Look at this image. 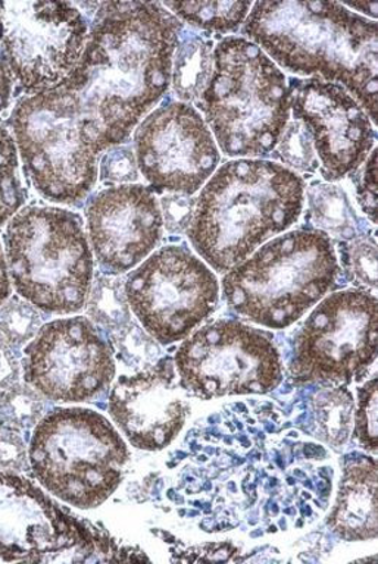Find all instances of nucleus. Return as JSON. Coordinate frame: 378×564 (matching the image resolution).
<instances>
[{"label":"nucleus","instance_id":"f257e3e1","mask_svg":"<svg viewBox=\"0 0 378 564\" xmlns=\"http://www.w3.org/2000/svg\"><path fill=\"white\" fill-rule=\"evenodd\" d=\"M183 29L162 3H98L82 59L58 86L73 97L96 152L126 143L166 95Z\"/></svg>","mask_w":378,"mask_h":564},{"label":"nucleus","instance_id":"58836bf2","mask_svg":"<svg viewBox=\"0 0 378 564\" xmlns=\"http://www.w3.org/2000/svg\"><path fill=\"white\" fill-rule=\"evenodd\" d=\"M318 453L325 454L324 448H316V445H306L305 447V456L307 458L318 457Z\"/></svg>","mask_w":378,"mask_h":564},{"label":"nucleus","instance_id":"c85d7f7f","mask_svg":"<svg viewBox=\"0 0 378 564\" xmlns=\"http://www.w3.org/2000/svg\"><path fill=\"white\" fill-rule=\"evenodd\" d=\"M343 262L347 271L352 272L356 281L363 284L377 286V242L371 236L352 238L343 247Z\"/></svg>","mask_w":378,"mask_h":564},{"label":"nucleus","instance_id":"72a5a7b5","mask_svg":"<svg viewBox=\"0 0 378 564\" xmlns=\"http://www.w3.org/2000/svg\"><path fill=\"white\" fill-rule=\"evenodd\" d=\"M28 460V445L19 430L0 422V470L19 474Z\"/></svg>","mask_w":378,"mask_h":564},{"label":"nucleus","instance_id":"6ab92c4d","mask_svg":"<svg viewBox=\"0 0 378 564\" xmlns=\"http://www.w3.org/2000/svg\"><path fill=\"white\" fill-rule=\"evenodd\" d=\"M327 524L345 541L376 540L377 462L372 457L346 458Z\"/></svg>","mask_w":378,"mask_h":564},{"label":"nucleus","instance_id":"5701e85b","mask_svg":"<svg viewBox=\"0 0 378 564\" xmlns=\"http://www.w3.org/2000/svg\"><path fill=\"white\" fill-rule=\"evenodd\" d=\"M316 435L334 448L342 447L354 431L355 401L345 387L318 392L312 400Z\"/></svg>","mask_w":378,"mask_h":564},{"label":"nucleus","instance_id":"f03ea898","mask_svg":"<svg viewBox=\"0 0 378 564\" xmlns=\"http://www.w3.org/2000/svg\"><path fill=\"white\" fill-rule=\"evenodd\" d=\"M241 33L279 68L341 84L377 122V22L343 3H252Z\"/></svg>","mask_w":378,"mask_h":564},{"label":"nucleus","instance_id":"b1692460","mask_svg":"<svg viewBox=\"0 0 378 564\" xmlns=\"http://www.w3.org/2000/svg\"><path fill=\"white\" fill-rule=\"evenodd\" d=\"M24 202L17 144L10 131L0 126V227L20 210Z\"/></svg>","mask_w":378,"mask_h":564},{"label":"nucleus","instance_id":"a211bd4d","mask_svg":"<svg viewBox=\"0 0 378 564\" xmlns=\"http://www.w3.org/2000/svg\"><path fill=\"white\" fill-rule=\"evenodd\" d=\"M174 360L165 357L133 377H122L109 395V413L122 434L140 449L158 452L173 443L188 414Z\"/></svg>","mask_w":378,"mask_h":564},{"label":"nucleus","instance_id":"473e14b6","mask_svg":"<svg viewBox=\"0 0 378 564\" xmlns=\"http://www.w3.org/2000/svg\"><path fill=\"white\" fill-rule=\"evenodd\" d=\"M196 198L183 196V194L166 193L161 198L162 220L166 231L180 234L191 227L193 214H195Z\"/></svg>","mask_w":378,"mask_h":564},{"label":"nucleus","instance_id":"c9c22d12","mask_svg":"<svg viewBox=\"0 0 378 564\" xmlns=\"http://www.w3.org/2000/svg\"><path fill=\"white\" fill-rule=\"evenodd\" d=\"M12 88H14V83H12L10 66H8L7 61L0 55V112L10 105Z\"/></svg>","mask_w":378,"mask_h":564},{"label":"nucleus","instance_id":"9b49d317","mask_svg":"<svg viewBox=\"0 0 378 564\" xmlns=\"http://www.w3.org/2000/svg\"><path fill=\"white\" fill-rule=\"evenodd\" d=\"M126 297L151 337L182 341L218 306L219 285L208 264L183 245L162 247L127 278Z\"/></svg>","mask_w":378,"mask_h":564},{"label":"nucleus","instance_id":"f8f14e48","mask_svg":"<svg viewBox=\"0 0 378 564\" xmlns=\"http://www.w3.org/2000/svg\"><path fill=\"white\" fill-rule=\"evenodd\" d=\"M89 33L76 3L0 2V43L28 95L58 87L80 62Z\"/></svg>","mask_w":378,"mask_h":564},{"label":"nucleus","instance_id":"dca6fc26","mask_svg":"<svg viewBox=\"0 0 378 564\" xmlns=\"http://www.w3.org/2000/svg\"><path fill=\"white\" fill-rule=\"evenodd\" d=\"M290 110L310 132L321 175L336 183L356 170L372 152L376 130L358 100L341 84L320 78L292 79Z\"/></svg>","mask_w":378,"mask_h":564},{"label":"nucleus","instance_id":"423d86ee","mask_svg":"<svg viewBox=\"0 0 378 564\" xmlns=\"http://www.w3.org/2000/svg\"><path fill=\"white\" fill-rule=\"evenodd\" d=\"M6 247L21 297L54 315L86 306L95 262L80 216L54 206L25 207L8 224Z\"/></svg>","mask_w":378,"mask_h":564},{"label":"nucleus","instance_id":"7ed1b4c3","mask_svg":"<svg viewBox=\"0 0 378 564\" xmlns=\"http://www.w3.org/2000/svg\"><path fill=\"white\" fill-rule=\"evenodd\" d=\"M305 181L268 159H231L214 172L196 198L187 228L197 254L219 273L301 218Z\"/></svg>","mask_w":378,"mask_h":564},{"label":"nucleus","instance_id":"9d476101","mask_svg":"<svg viewBox=\"0 0 378 564\" xmlns=\"http://www.w3.org/2000/svg\"><path fill=\"white\" fill-rule=\"evenodd\" d=\"M180 387L202 400L267 394L279 387V348L263 330L222 319L205 325L180 346L174 359Z\"/></svg>","mask_w":378,"mask_h":564},{"label":"nucleus","instance_id":"f704fd0d","mask_svg":"<svg viewBox=\"0 0 378 564\" xmlns=\"http://www.w3.org/2000/svg\"><path fill=\"white\" fill-rule=\"evenodd\" d=\"M15 346L0 337V391L19 382L21 361Z\"/></svg>","mask_w":378,"mask_h":564},{"label":"nucleus","instance_id":"aec40b11","mask_svg":"<svg viewBox=\"0 0 378 564\" xmlns=\"http://www.w3.org/2000/svg\"><path fill=\"white\" fill-rule=\"evenodd\" d=\"M213 40L183 29L171 65V86L179 101L199 104L214 75Z\"/></svg>","mask_w":378,"mask_h":564},{"label":"nucleus","instance_id":"6e6552de","mask_svg":"<svg viewBox=\"0 0 378 564\" xmlns=\"http://www.w3.org/2000/svg\"><path fill=\"white\" fill-rule=\"evenodd\" d=\"M11 126L34 188L47 200L82 206L98 181L99 153L73 97L61 87L24 97Z\"/></svg>","mask_w":378,"mask_h":564},{"label":"nucleus","instance_id":"a878e982","mask_svg":"<svg viewBox=\"0 0 378 564\" xmlns=\"http://www.w3.org/2000/svg\"><path fill=\"white\" fill-rule=\"evenodd\" d=\"M43 400L41 392L33 387L17 382L15 386L0 391V422L15 430H28L41 422Z\"/></svg>","mask_w":378,"mask_h":564},{"label":"nucleus","instance_id":"ddd939ff","mask_svg":"<svg viewBox=\"0 0 378 564\" xmlns=\"http://www.w3.org/2000/svg\"><path fill=\"white\" fill-rule=\"evenodd\" d=\"M376 357V295L338 291L324 299L299 330L292 375L296 382L350 383Z\"/></svg>","mask_w":378,"mask_h":564},{"label":"nucleus","instance_id":"ea45409f","mask_svg":"<svg viewBox=\"0 0 378 564\" xmlns=\"http://www.w3.org/2000/svg\"><path fill=\"white\" fill-rule=\"evenodd\" d=\"M270 532H276V527H271Z\"/></svg>","mask_w":378,"mask_h":564},{"label":"nucleus","instance_id":"f3484780","mask_svg":"<svg viewBox=\"0 0 378 564\" xmlns=\"http://www.w3.org/2000/svg\"><path fill=\"white\" fill-rule=\"evenodd\" d=\"M86 219L96 260L111 275L138 267L164 231L155 193L142 184L100 189L87 203Z\"/></svg>","mask_w":378,"mask_h":564},{"label":"nucleus","instance_id":"2f4dec72","mask_svg":"<svg viewBox=\"0 0 378 564\" xmlns=\"http://www.w3.org/2000/svg\"><path fill=\"white\" fill-rule=\"evenodd\" d=\"M356 197L360 209L372 224H377V149L355 171Z\"/></svg>","mask_w":378,"mask_h":564},{"label":"nucleus","instance_id":"7c9ffc66","mask_svg":"<svg viewBox=\"0 0 378 564\" xmlns=\"http://www.w3.org/2000/svg\"><path fill=\"white\" fill-rule=\"evenodd\" d=\"M99 174L104 183L118 185L136 183L140 174L133 149L122 144L108 149L100 161Z\"/></svg>","mask_w":378,"mask_h":564},{"label":"nucleus","instance_id":"0eeeda50","mask_svg":"<svg viewBox=\"0 0 378 564\" xmlns=\"http://www.w3.org/2000/svg\"><path fill=\"white\" fill-rule=\"evenodd\" d=\"M129 448L112 423L89 409H55L37 423L29 460L39 482L78 509H95L120 487Z\"/></svg>","mask_w":378,"mask_h":564},{"label":"nucleus","instance_id":"412c9836","mask_svg":"<svg viewBox=\"0 0 378 564\" xmlns=\"http://www.w3.org/2000/svg\"><path fill=\"white\" fill-rule=\"evenodd\" d=\"M162 7L169 9L177 20L208 31V33H237L245 24L252 3L250 2H165Z\"/></svg>","mask_w":378,"mask_h":564},{"label":"nucleus","instance_id":"39448f33","mask_svg":"<svg viewBox=\"0 0 378 564\" xmlns=\"http://www.w3.org/2000/svg\"><path fill=\"white\" fill-rule=\"evenodd\" d=\"M338 272L328 234L296 229L230 269L223 280L224 299L231 311L253 324L284 329L336 285Z\"/></svg>","mask_w":378,"mask_h":564},{"label":"nucleus","instance_id":"c756f323","mask_svg":"<svg viewBox=\"0 0 378 564\" xmlns=\"http://www.w3.org/2000/svg\"><path fill=\"white\" fill-rule=\"evenodd\" d=\"M354 432L360 447L377 453V378L369 379L358 390Z\"/></svg>","mask_w":378,"mask_h":564},{"label":"nucleus","instance_id":"2eb2a0df","mask_svg":"<svg viewBox=\"0 0 378 564\" xmlns=\"http://www.w3.org/2000/svg\"><path fill=\"white\" fill-rule=\"evenodd\" d=\"M23 365L29 386L61 403L95 399L116 377L111 347L86 317L43 325L25 348Z\"/></svg>","mask_w":378,"mask_h":564},{"label":"nucleus","instance_id":"e433bc0d","mask_svg":"<svg viewBox=\"0 0 378 564\" xmlns=\"http://www.w3.org/2000/svg\"><path fill=\"white\" fill-rule=\"evenodd\" d=\"M11 294V281L8 275V267L6 256H3L2 247H0V304L6 302Z\"/></svg>","mask_w":378,"mask_h":564},{"label":"nucleus","instance_id":"4468645a","mask_svg":"<svg viewBox=\"0 0 378 564\" xmlns=\"http://www.w3.org/2000/svg\"><path fill=\"white\" fill-rule=\"evenodd\" d=\"M136 159L156 192L195 196L222 154L204 117L193 105L169 100L149 113L134 132Z\"/></svg>","mask_w":378,"mask_h":564},{"label":"nucleus","instance_id":"1a4fd4ad","mask_svg":"<svg viewBox=\"0 0 378 564\" xmlns=\"http://www.w3.org/2000/svg\"><path fill=\"white\" fill-rule=\"evenodd\" d=\"M136 560L148 562L61 509L30 480L0 470V563Z\"/></svg>","mask_w":378,"mask_h":564},{"label":"nucleus","instance_id":"4c0bfd02","mask_svg":"<svg viewBox=\"0 0 378 564\" xmlns=\"http://www.w3.org/2000/svg\"><path fill=\"white\" fill-rule=\"evenodd\" d=\"M350 11H358L365 15L371 17L372 21L377 18V3L376 2H359V3H343Z\"/></svg>","mask_w":378,"mask_h":564},{"label":"nucleus","instance_id":"4be33fe9","mask_svg":"<svg viewBox=\"0 0 378 564\" xmlns=\"http://www.w3.org/2000/svg\"><path fill=\"white\" fill-rule=\"evenodd\" d=\"M316 227L343 238H354L356 214L345 189L332 183H315L305 189ZM320 229V231H321Z\"/></svg>","mask_w":378,"mask_h":564},{"label":"nucleus","instance_id":"cd10ccee","mask_svg":"<svg viewBox=\"0 0 378 564\" xmlns=\"http://www.w3.org/2000/svg\"><path fill=\"white\" fill-rule=\"evenodd\" d=\"M41 328V313L32 303L14 297L0 306V337L12 346L30 341Z\"/></svg>","mask_w":378,"mask_h":564},{"label":"nucleus","instance_id":"bb28decb","mask_svg":"<svg viewBox=\"0 0 378 564\" xmlns=\"http://www.w3.org/2000/svg\"><path fill=\"white\" fill-rule=\"evenodd\" d=\"M91 319L105 326H116L129 319L130 308L120 281L100 276L87 299Z\"/></svg>","mask_w":378,"mask_h":564},{"label":"nucleus","instance_id":"393cba45","mask_svg":"<svg viewBox=\"0 0 378 564\" xmlns=\"http://www.w3.org/2000/svg\"><path fill=\"white\" fill-rule=\"evenodd\" d=\"M270 156L289 170L303 172V174H314L320 167L310 132L296 119L289 121L284 127Z\"/></svg>","mask_w":378,"mask_h":564},{"label":"nucleus","instance_id":"20e7f679","mask_svg":"<svg viewBox=\"0 0 378 564\" xmlns=\"http://www.w3.org/2000/svg\"><path fill=\"white\" fill-rule=\"evenodd\" d=\"M197 108L226 156L263 159L290 121L289 82L257 44L224 37L215 44L214 75Z\"/></svg>","mask_w":378,"mask_h":564}]
</instances>
